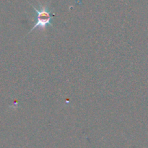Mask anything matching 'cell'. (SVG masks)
I'll return each mask as SVG.
<instances>
[{
	"label": "cell",
	"instance_id": "cell-1",
	"mask_svg": "<svg viewBox=\"0 0 148 148\" xmlns=\"http://www.w3.org/2000/svg\"><path fill=\"white\" fill-rule=\"evenodd\" d=\"M33 8L36 11V24L30 32L36 30V28L44 29L47 26H53L52 24V18L54 17V14H52L49 7L48 5H40V8L37 9L35 6H33Z\"/></svg>",
	"mask_w": 148,
	"mask_h": 148
}]
</instances>
